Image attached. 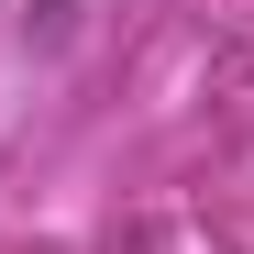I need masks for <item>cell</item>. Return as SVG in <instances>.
<instances>
[{"instance_id": "6da1fadb", "label": "cell", "mask_w": 254, "mask_h": 254, "mask_svg": "<svg viewBox=\"0 0 254 254\" xmlns=\"http://www.w3.org/2000/svg\"><path fill=\"white\" fill-rule=\"evenodd\" d=\"M66 11H77V0H33V22H45V33H56V22H66Z\"/></svg>"}]
</instances>
